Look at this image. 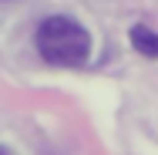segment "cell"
I'll list each match as a JSON object with an SVG mask.
<instances>
[{"instance_id":"cell-1","label":"cell","mask_w":158,"mask_h":155,"mask_svg":"<svg viewBox=\"0 0 158 155\" xmlns=\"http://www.w3.org/2000/svg\"><path fill=\"white\" fill-rule=\"evenodd\" d=\"M37 51H40L44 61H51V64L77 67L91 54V34L84 31L74 17L54 14V17L40 20V27H37Z\"/></svg>"},{"instance_id":"cell-3","label":"cell","mask_w":158,"mask_h":155,"mask_svg":"<svg viewBox=\"0 0 158 155\" xmlns=\"http://www.w3.org/2000/svg\"><path fill=\"white\" fill-rule=\"evenodd\" d=\"M0 155H7V152H3V149H0Z\"/></svg>"},{"instance_id":"cell-2","label":"cell","mask_w":158,"mask_h":155,"mask_svg":"<svg viewBox=\"0 0 158 155\" xmlns=\"http://www.w3.org/2000/svg\"><path fill=\"white\" fill-rule=\"evenodd\" d=\"M131 47L145 58H158V31L145 27V24H135L131 27Z\"/></svg>"}]
</instances>
